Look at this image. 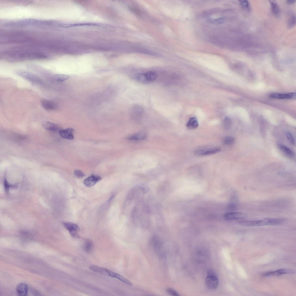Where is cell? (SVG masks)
<instances>
[{
  "mask_svg": "<svg viewBox=\"0 0 296 296\" xmlns=\"http://www.w3.org/2000/svg\"><path fill=\"white\" fill-rule=\"evenodd\" d=\"M221 151L220 148L215 147L197 149L195 151V153L198 156H208L216 153Z\"/></svg>",
  "mask_w": 296,
  "mask_h": 296,
  "instance_id": "277c9868",
  "label": "cell"
},
{
  "mask_svg": "<svg viewBox=\"0 0 296 296\" xmlns=\"http://www.w3.org/2000/svg\"><path fill=\"white\" fill-rule=\"evenodd\" d=\"M273 13L276 16L278 15L280 12V9L277 3L275 1H269Z\"/></svg>",
  "mask_w": 296,
  "mask_h": 296,
  "instance_id": "d6986e66",
  "label": "cell"
},
{
  "mask_svg": "<svg viewBox=\"0 0 296 296\" xmlns=\"http://www.w3.org/2000/svg\"><path fill=\"white\" fill-rule=\"evenodd\" d=\"M143 112V108L138 105H135L131 109L130 113L132 117L134 119L139 117Z\"/></svg>",
  "mask_w": 296,
  "mask_h": 296,
  "instance_id": "4fadbf2b",
  "label": "cell"
},
{
  "mask_svg": "<svg viewBox=\"0 0 296 296\" xmlns=\"http://www.w3.org/2000/svg\"><path fill=\"white\" fill-rule=\"evenodd\" d=\"M70 76L64 74H56L53 76V78L56 81L62 82L69 79Z\"/></svg>",
  "mask_w": 296,
  "mask_h": 296,
  "instance_id": "7402d4cb",
  "label": "cell"
},
{
  "mask_svg": "<svg viewBox=\"0 0 296 296\" xmlns=\"http://www.w3.org/2000/svg\"><path fill=\"white\" fill-rule=\"evenodd\" d=\"M16 290L18 295L21 296H25L27 293L28 288L26 284L21 283L17 286Z\"/></svg>",
  "mask_w": 296,
  "mask_h": 296,
  "instance_id": "9a60e30c",
  "label": "cell"
},
{
  "mask_svg": "<svg viewBox=\"0 0 296 296\" xmlns=\"http://www.w3.org/2000/svg\"><path fill=\"white\" fill-rule=\"evenodd\" d=\"M295 1H294V0H288V1H287V3H288V4H292V3H294V2H295Z\"/></svg>",
  "mask_w": 296,
  "mask_h": 296,
  "instance_id": "1f68e13d",
  "label": "cell"
},
{
  "mask_svg": "<svg viewBox=\"0 0 296 296\" xmlns=\"http://www.w3.org/2000/svg\"><path fill=\"white\" fill-rule=\"evenodd\" d=\"M294 271L292 270L288 269H281L274 271H269L264 273L262 274L263 276H267L270 275H278L287 273H292Z\"/></svg>",
  "mask_w": 296,
  "mask_h": 296,
  "instance_id": "8fae6325",
  "label": "cell"
},
{
  "mask_svg": "<svg viewBox=\"0 0 296 296\" xmlns=\"http://www.w3.org/2000/svg\"><path fill=\"white\" fill-rule=\"evenodd\" d=\"M247 215L242 212H234L226 214L224 216L225 219L227 220H242L246 219Z\"/></svg>",
  "mask_w": 296,
  "mask_h": 296,
  "instance_id": "8992f818",
  "label": "cell"
},
{
  "mask_svg": "<svg viewBox=\"0 0 296 296\" xmlns=\"http://www.w3.org/2000/svg\"><path fill=\"white\" fill-rule=\"evenodd\" d=\"M235 141L234 138L232 136H227L223 139V142L224 144L227 145H231L233 144Z\"/></svg>",
  "mask_w": 296,
  "mask_h": 296,
  "instance_id": "d4e9b609",
  "label": "cell"
},
{
  "mask_svg": "<svg viewBox=\"0 0 296 296\" xmlns=\"http://www.w3.org/2000/svg\"><path fill=\"white\" fill-rule=\"evenodd\" d=\"M74 130L71 128L61 130L59 132L61 137L65 139L72 140L74 138L73 133Z\"/></svg>",
  "mask_w": 296,
  "mask_h": 296,
  "instance_id": "30bf717a",
  "label": "cell"
},
{
  "mask_svg": "<svg viewBox=\"0 0 296 296\" xmlns=\"http://www.w3.org/2000/svg\"><path fill=\"white\" fill-rule=\"evenodd\" d=\"M42 106L48 110H54L57 108L58 105L55 101L50 100L44 99L41 101Z\"/></svg>",
  "mask_w": 296,
  "mask_h": 296,
  "instance_id": "52a82bcc",
  "label": "cell"
},
{
  "mask_svg": "<svg viewBox=\"0 0 296 296\" xmlns=\"http://www.w3.org/2000/svg\"><path fill=\"white\" fill-rule=\"evenodd\" d=\"M271 98L278 99H291L295 98L296 97L295 92L287 93H273L270 95Z\"/></svg>",
  "mask_w": 296,
  "mask_h": 296,
  "instance_id": "ba28073f",
  "label": "cell"
},
{
  "mask_svg": "<svg viewBox=\"0 0 296 296\" xmlns=\"http://www.w3.org/2000/svg\"><path fill=\"white\" fill-rule=\"evenodd\" d=\"M75 175L78 178H82L85 176L84 174L81 171L76 170L74 172Z\"/></svg>",
  "mask_w": 296,
  "mask_h": 296,
  "instance_id": "f546056e",
  "label": "cell"
},
{
  "mask_svg": "<svg viewBox=\"0 0 296 296\" xmlns=\"http://www.w3.org/2000/svg\"><path fill=\"white\" fill-rule=\"evenodd\" d=\"M3 184L5 191L7 193H8L10 188H15L17 186L16 184H9L5 178L4 179Z\"/></svg>",
  "mask_w": 296,
  "mask_h": 296,
  "instance_id": "603a6c76",
  "label": "cell"
},
{
  "mask_svg": "<svg viewBox=\"0 0 296 296\" xmlns=\"http://www.w3.org/2000/svg\"><path fill=\"white\" fill-rule=\"evenodd\" d=\"M106 270V275L112 278H116L122 282L130 286L132 285V283L124 277L119 274L109 270L107 269Z\"/></svg>",
  "mask_w": 296,
  "mask_h": 296,
  "instance_id": "7c38bea8",
  "label": "cell"
},
{
  "mask_svg": "<svg viewBox=\"0 0 296 296\" xmlns=\"http://www.w3.org/2000/svg\"><path fill=\"white\" fill-rule=\"evenodd\" d=\"M101 179V177L99 176L91 175L84 180V183L86 186L91 187L99 181Z\"/></svg>",
  "mask_w": 296,
  "mask_h": 296,
  "instance_id": "9c48e42d",
  "label": "cell"
},
{
  "mask_svg": "<svg viewBox=\"0 0 296 296\" xmlns=\"http://www.w3.org/2000/svg\"><path fill=\"white\" fill-rule=\"evenodd\" d=\"M206 285L210 290L216 289L219 284V280L217 276L207 275L206 280Z\"/></svg>",
  "mask_w": 296,
  "mask_h": 296,
  "instance_id": "5b68a950",
  "label": "cell"
},
{
  "mask_svg": "<svg viewBox=\"0 0 296 296\" xmlns=\"http://www.w3.org/2000/svg\"><path fill=\"white\" fill-rule=\"evenodd\" d=\"M167 292L170 294L174 296H178L179 295L178 293L174 290L169 288L166 289Z\"/></svg>",
  "mask_w": 296,
  "mask_h": 296,
  "instance_id": "4dcf8cb0",
  "label": "cell"
},
{
  "mask_svg": "<svg viewBox=\"0 0 296 296\" xmlns=\"http://www.w3.org/2000/svg\"><path fill=\"white\" fill-rule=\"evenodd\" d=\"M94 247L92 241L90 240H87L84 244V248L85 251L87 253L91 252Z\"/></svg>",
  "mask_w": 296,
  "mask_h": 296,
  "instance_id": "ffe728a7",
  "label": "cell"
},
{
  "mask_svg": "<svg viewBox=\"0 0 296 296\" xmlns=\"http://www.w3.org/2000/svg\"><path fill=\"white\" fill-rule=\"evenodd\" d=\"M145 79L147 83H149L154 82L156 79L157 75L156 73L152 71H149L145 73Z\"/></svg>",
  "mask_w": 296,
  "mask_h": 296,
  "instance_id": "ac0fdd59",
  "label": "cell"
},
{
  "mask_svg": "<svg viewBox=\"0 0 296 296\" xmlns=\"http://www.w3.org/2000/svg\"><path fill=\"white\" fill-rule=\"evenodd\" d=\"M277 145L279 148L286 154L290 156H293V152L289 148L280 143H278Z\"/></svg>",
  "mask_w": 296,
  "mask_h": 296,
  "instance_id": "44dd1931",
  "label": "cell"
},
{
  "mask_svg": "<svg viewBox=\"0 0 296 296\" xmlns=\"http://www.w3.org/2000/svg\"><path fill=\"white\" fill-rule=\"evenodd\" d=\"M63 224L64 227L69 231L72 237L77 238L80 237L77 232L79 230V229L77 224L70 222H64Z\"/></svg>",
  "mask_w": 296,
  "mask_h": 296,
  "instance_id": "3957f363",
  "label": "cell"
},
{
  "mask_svg": "<svg viewBox=\"0 0 296 296\" xmlns=\"http://www.w3.org/2000/svg\"><path fill=\"white\" fill-rule=\"evenodd\" d=\"M285 220L283 218H266L263 219L254 221H240L238 222L240 225L246 226H261L275 225L284 223Z\"/></svg>",
  "mask_w": 296,
  "mask_h": 296,
  "instance_id": "6da1fadb",
  "label": "cell"
},
{
  "mask_svg": "<svg viewBox=\"0 0 296 296\" xmlns=\"http://www.w3.org/2000/svg\"><path fill=\"white\" fill-rule=\"evenodd\" d=\"M199 123L197 118L193 117L190 118L186 124V126L188 129H193L198 127Z\"/></svg>",
  "mask_w": 296,
  "mask_h": 296,
  "instance_id": "2e32d148",
  "label": "cell"
},
{
  "mask_svg": "<svg viewBox=\"0 0 296 296\" xmlns=\"http://www.w3.org/2000/svg\"><path fill=\"white\" fill-rule=\"evenodd\" d=\"M42 125L46 129L51 131L59 132L61 130L60 128L56 124L48 121L43 122Z\"/></svg>",
  "mask_w": 296,
  "mask_h": 296,
  "instance_id": "5bb4252c",
  "label": "cell"
},
{
  "mask_svg": "<svg viewBox=\"0 0 296 296\" xmlns=\"http://www.w3.org/2000/svg\"><path fill=\"white\" fill-rule=\"evenodd\" d=\"M18 75L31 82L37 84L42 83L41 79L37 75L29 72L23 71H18L16 72Z\"/></svg>",
  "mask_w": 296,
  "mask_h": 296,
  "instance_id": "7a4b0ae2",
  "label": "cell"
},
{
  "mask_svg": "<svg viewBox=\"0 0 296 296\" xmlns=\"http://www.w3.org/2000/svg\"><path fill=\"white\" fill-rule=\"evenodd\" d=\"M296 23V18L295 16H292L289 18L288 25L289 27L292 28L294 26Z\"/></svg>",
  "mask_w": 296,
  "mask_h": 296,
  "instance_id": "83f0119b",
  "label": "cell"
},
{
  "mask_svg": "<svg viewBox=\"0 0 296 296\" xmlns=\"http://www.w3.org/2000/svg\"><path fill=\"white\" fill-rule=\"evenodd\" d=\"M239 3L242 7L244 9L247 10H249L250 9V5L248 1L242 0L240 1Z\"/></svg>",
  "mask_w": 296,
  "mask_h": 296,
  "instance_id": "484cf974",
  "label": "cell"
},
{
  "mask_svg": "<svg viewBox=\"0 0 296 296\" xmlns=\"http://www.w3.org/2000/svg\"><path fill=\"white\" fill-rule=\"evenodd\" d=\"M138 187L140 190L143 193H147L149 190V186L145 184H141L139 185Z\"/></svg>",
  "mask_w": 296,
  "mask_h": 296,
  "instance_id": "4316f807",
  "label": "cell"
},
{
  "mask_svg": "<svg viewBox=\"0 0 296 296\" xmlns=\"http://www.w3.org/2000/svg\"><path fill=\"white\" fill-rule=\"evenodd\" d=\"M146 137V134L144 132L137 133L129 136L127 139L130 140L137 141L143 140Z\"/></svg>",
  "mask_w": 296,
  "mask_h": 296,
  "instance_id": "e0dca14e",
  "label": "cell"
},
{
  "mask_svg": "<svg viewBox=\"0 0 296 296\" xmlns=\"http://www.w3.org/2000/svg\"><path fill=\"white\" fill-rule=\"evenodd\" d=\"M223 125L225 129L227 130L230 129L232 125V121L229 117H226L225 118L223 121Z\"/></svg>",
  "mask_w": 296,
  "mask_h": 296,
  "instance_id": "cb8c5ba5",
  "label": "cell"
},
{
  "mask_svg": "<svg viewBox=\"0 0 296 296\" xmlns=\"http://www.w3.org/2000/svg\"><path fill=\"white\" fill-rule=\"evenodd\" d=\"M286 134L288 140L292 144L294 145L295 143V140L292 134L289 132H286Z\"/></svg>",
  "mask_w": 296,
  "mask_h": 296,
  "instance_id": "f1b7e54d",
  "label": "cell"
}]
</instances>
